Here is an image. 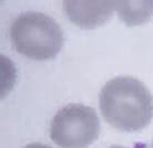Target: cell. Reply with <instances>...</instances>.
I'll use <instances>...</instances> for the list:
<instances>
[{
    "label": "cell",
    "instance_id": "1",
    "mask_svg": "<svg viewBox=\"0 0 153 148\" xmlns=\"http://www.w3.org/2000/svg\"><path fill=\"white\" fill-rule=\"evenodd\" d=\"M99 106L109 125L128 133L144 129L153 117L151 92L132 76H117L108 81L100 91Z\"/></svg>",
    "mask_w": 153,
    "mask_h": 148
},
{
    "label": "cell",
    "instance_id": "8",
    "mask_svg": "<svg viewBox=\"0 0 153 148\" xmlns=\"http://www.w3.org/2000/svg\"><path fill=\"white\" fill-rule=\"evenodd\" d=\"M151 148H153V141H152V145H151Z\"/></svg>",
    "mask_w": 153,
    "mask_h": 148
},
{
    "label": "cell",
    "instance_id": "7",
    "mask_svg": "<svg viewBox=\"0 0 153 148\" xmlns=\"http://www.w3.org/2000/svg\"><path fill=\"white\" fill-rule=\"evenodd\" d=\"M108 148H126V147H122V146H119V145H113V146H110V147Z\"/></svg>",
    "mask_w": 153,
    "mask_h": 148
},
{
    "label": "cell",
    "instance_id": "6",
    "mask_svg": "<svg viewBox=\"0 0 153 148\" xmlns=\"http://www.w3.org/2000/svg\"><path fill=\"white\" fill-rule=\"evenodd\" d=\"M25 148H52V147H50L48 145L41 144V143H32V144L27 145Z\"/></svg>",
    "mask_w": 153,
    "mask_h": 148
},
{
    "label": "cell",
    "instance_id": "2",
    "mask_svg": "<svg viewBox=\"0 0 153 148\" xmlns=\"http://www.w3.org/2000/svg\"><path fill=\"white\" fill-rule=\"evenodd\" d=\"M10 40L15 50L36 61L57 57L63 46V31L53 18L42 12L27 11L10 26Z\"/></svg>",
    "mask_w": 153,
    "mask_h": 148
},
{
    "label": "cell",
    "instance_id": "3",
    "mask_svg": "<svg viewBox=\"0 0 153 148\" xmlns=\"http://www.w3.org/2000/svg\"><path fill=\"white\" fill-rule=\"evenodd\" d=\"M100 121L96 110L83 104H68L50 124V138L60 148H87L97 141Z\"/></svg>",
    "mask_w": 153,
    "mask_h": 148
},
{
    "label": "cell",
    "instance_id": "5",
    "mask_svg": "<svg viewBox=\"0 0 153 148\" xmlns=\"http://www.w3.org/2000/svg\"><path fill=\"white\" fill-rule=\"evenodd\" d=\"M119 18L128 27L141 26L153 18V0H113Z\"/></svg>",
    "mask_w": 153,
    "mask_h": 148
},
{
    "label": "cell",
    "instance_id": "4",
    "mask_svg": "<svg viewBox=\"0 0 153 148\" xmlns=\"http://www.w3.org/2000/svg\"><path fill=\"white\" fill-rule=\"evenodd\" d=\"M62 6L67 18L85 30L103 26L115 10L113 0H63Z\"/></svg>",
    "mask_w": 153,
    "mask_h": 148
}]
</instances>
